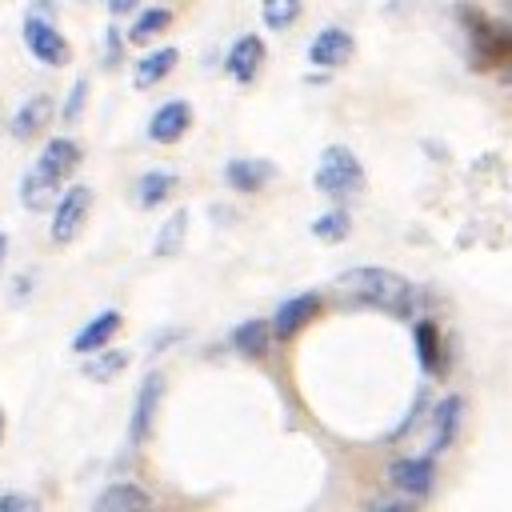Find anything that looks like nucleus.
<instances>
[{"label": "nucleus", "mask_w": 512, "mask_h": 512, "mask_svg": "<svg viewBox=\"0 0 512 512\" xmlns=\"http://www.w3.org/2000/svg\"><path fill=\"white\" fill-rule=\"evenodd\" d=\"M336 296L344 304L376 308V312H388L400 320L416 312V288L392 268H348L336 276Z\"/></svg>", "instance_id": "1"}, {"label": "nucleus", "mask_w": 512, "mask_h": 512, "mask_svg": "<svg viewBox=\"0 0 512 512\" xmlns=\"http://www.w3.org/2000/svg\"><path fill=\"white\" fill-rule=\"evenodd\" d=\"M316 188L332 200H344V196H356L364 188V168L356 160L352 148L344 144H328L320 152V164H316Z\"/></svg>", "instance_id": "2"}, {"label": "nucleus", "mask_w": 512, "mask_h": 512, "mask_svg": "<svg viewBox=\"0 0 512 512\" xmlns=\"http://www.w3.org/2000/svg\"><path fill=\"white\" fill-rule=\"evenodd\" d=\"M88 208H92V188H88V184L64 188L60 200H56V212H52V240H56V244L76 240V232H80L84 220H88Z\"/></svg>", "instance_id": "3"}, {"label": "nucleus", "mask_w": 512, "mask_h": 512, "mask_svg": "<svg viewBox=\"0 0 512 512\" xmlns=\"http://www.w3.org/2000/svg\"><path fill=\"white\" fill-rule=\"evenodd\" d=\"M464 20H472V56H476V68L488 72V68H500L512 60V28H492L484 24L476 12H464Z\"/></svg>", "instance_id": "4"}, {"label": "nucleus", "mask_w": 512, "mask_h": 512, "mask_svg": "<svg viewBox=\"0 0 512 512\" xmlns=\"http://www.w3.org/2000/svg\"><path fill=\"white\" fill-rule=\"evenodd\" d=\"M24 44H28V52H32L40 64H48V68H60V64L72 60L68 40H64L48 20H40V16H28V20H24Z\"/></svg>", "instance_id": "5"}, {"label": "nucleus", "mask_w": 512, "mask_h": 512, "mask_svg": "<svg viewBox=\"0 0 512 512\" xmlns=\"http://www.w3.org/2000/svg\"><path fill=\"white\" fill-rule=\"evenodd\" d=\"M160 400H164V376L160 372H148L140 392H136V404H132V416H128V440L132 444H144L148 432H152V420L160 412Z\"/></svg>", "instance_id": "6"}, {"label": "nucleus", "mask_w": 512, "mask_h": 512, "mask_svg": "<svg viewBox=\"0 0 512 512\" xmlns=\"http://www.w3.org/2000/svg\"><path fill=\"white\" fill-rule=\"evenodd\" d=\"M388 480L404 496H428L432 480H436V464H432V456H400L388 464Z\"/></svg>", "instance_id": "7"}, {"label": "nucleus", "mask_w": 512, "mask_h": 512, "mask_svg": "<svg viewBox=\"0 0 512 512\" xmlns=\"http://www.w3.org/2000/svg\"><path fill=\"white\" fill-rule=\"evenodd\" d=\"M352 52H356L352 32H344V28H324V32H316L312 44H308V64H316V68H340V64L352 60Z\"/></svg>", "instance_id": "8"}, {"label": "nucleus", "mask_w": 512, "mask_h": 512, "mask_svg": "<svg viewBox=\"0 0 512 512\" xmlns=\"http://www.w3.org/2000/svg\"><path fill=\"white\" fill-rule=\"evenodd\" d=\"M188 128H192V108H188V100H168V104H160V108L152 112V120H148V140H156V144H176Z\"/></svg>", "instance_id": "9"}, {"label": "nucleus", "mask_w": 512, "mask_h": 512, "mask_svg": "<svg viewBox=\"0 0 512 512\" xmlns=\"http://www.w3.org/2000/svg\"><path fill=\"white\" fill-rule=\"evenodd\" d=\"M316 312H320V296H316V292H300V296L284 300V304L276 308V316H272V336H280V340L296 336Z\"/></svg>", "instance_id": "10"}, {"label": "nucleus", "mask_w": 512, "mask_h": 512, "mask_svg": "<svg viewBox=\"0 0 512 512\" xmlns=\"http://www.w3.org/2000/svg\"><path fill=\"white\" fill-rule=\"evenodd\" d=\"M260 64H264V40L260 36H240L228 48V60H224V68H228V76L236 84H252L256 72H260Z\"/></svg>", "instance_id": "11"}, {"label": "nucleus", "mask_w": 512, "mask_h": 512, "mask_svg": "<svg viewBox=\"0 0 512 512\" xmlns=\"http://www.w3.org/2000/svg\"><path fill=\"white\" fill-rule=\"evenodd\" d=\"M52 112H56V104H52L48 92L28 96V100L16 108V116H12V136H16V140H32V136H40V132L48 128Z\"/></svg>", "instance_id": "12"}, {"label": "nucleus", "mask_w": 512, "mask_h": 512, "mask_svg": "<svg viewBox=\"0 0 512 512\" xmlns=\"http://www.w3.org/2000/svg\"><path fill=\"white\" fill-rule=\"evenodd\" d=\"M460 420H464V400L452 392V396H444V400L432 408V432H428V448H432V452H444V448L456 440Z\"/></svg>", "instance_id": "13"}, {"label": "nucleus", "mask_w": 512, "mask_h": 512, "mask_svg": "<svg viewBox=\"0 0 512 512\" xmlns=\"http://www.w3.org/2000/svg\"><path fill=\"white\" fill-rule=\"evenodd\" d=\"M116 332H120V312H116V308H104V312H96V316L72 336V352L92 356V352H100Z\"/></svg>", "instance_id": "14"}, {"label": "nucleus", "mask_w": 512, "mask_h": 512, "mask_svg": "<svg viewBox=\"0 0 512 512\" xmlns=\"http://www.w3.org/2000/svg\"><path fill=\"white\" fill-rule=\"evenodd\" d=\"M92 512H152V496L140 484H108L92 500Z\"/></svg>", "instance_id": "15"}, {"label": "nucleus", "mask_w": 512, "mask_h": 512, "mask_svg": "<svg viewBox=\"0 0 512 512\" xmlns=\"http://www.w3.org/2000/svg\"><path fill=\"white\" fill-rule=\"evenodd\" d=\"M272 176H276V168L268 160H244V156H236V160L224 164V180H228L232 192H260Z\"/></svg>", "instance_id": "16"}, {"label": "nucleus", "mask_w": 512, "mask_h": 512, "mask_svg": "<svg viewBox=\"0 0 512 512\" xmlns=\"http://www.w3.org/2000/svg\"><path fill=\"white\" fill-rule=\"evenodd\" d=\"M76 164H80V144H76V140H68V136L48 140V144H44V152H40V160H36V168H40V172H48L52 180L72 176V172H76Z\"/></svg>", "instance_id": "17"}, {"label": "nucleus", "mask_w": 512, "mask_h": 512, "mask_svg": "<svg viewBox=\"0 0 512 512\" xmlns=\"http://www.w3.org/2000/svg\"><path fill=\"white\" fill-rule=\"evenodd\" d=\"M56 188H60V180H52V176L40 172V168H28V172L20 176V204H24L28 212H44V208H52V204L60 200Z\"/></svg>", "instance_id": "18"}, {"label": "nucleus", "mask_w": 512, "mask_h": 512, "mask_svg": "<svg viewBox=\"0 0 512 512\" xmlns=\"http://www.w3.org/2000/svg\"><path fill=\"white\" fill-rule=\"evenodd\" d=\"M268 340H272V324L268 320H240L232 328V348L248 360H260L268 352Z\"/></svg>", "instance_id": "19"}, {"label": "nucleus", "mask_w": 512, "mask_h": 512, "mask_svg": "<svg viewBox=\"0 0 512 512\" xmlns=\"http://www.w3.org/2000/svg\"><path fill=\"white\" fill-rule=\"evenodd\" d=\"M176 60H180L176 48H156V52H148V56L132 68V84H136V88H152V84H160V80L176 68Z\"/></svg>", "instance_id": "20"}, {"label": "nucleus", "mask_w": 512, "mask_h": 512, "mask_svg": "<svg viewBox=\"0 0 512 512\" xmlns=\"http://www.w3.org/2000/svg\"><path fill=\"white\" fill-rule=\"evenodd\" d=\"M172 192H176V172H168V168H152V172H144V176L136 180V204H140V208H156V204H164Z\"/></svg>", "instance_id": "21"}, {"label": "nucleus", "mask_w": 512, "mask_h": 512, "mask_svg": "<svg viewBox=\"0 0 512 512\" xmlns=\"http://www.w3.org/2000/svg\"><path fill=\"white\" fill-rule=\"evenodd\" d=\"M184 236H188V212L176 208V212L160 224V232H156V244H152L156 256H160V260H172V256L184 248Z\"/></svg>", "instance_id": "22"}, {"label": "nucleus", "mask_w": 512, "mask_h": 512, "mask_svg": "<svg viewBox=\"0 0 512 512\" xmlns=\"http://www.w3.org/2000/svg\"><path fill=\"white\" fill-rule=\"evenodd\" d=\"M128 352L124 348H116V352H92V356H84V376L88 380H96V384H108V380H116L124 368H128Z\"/></svg>", "instance_id": "23"}, {"label": "nucleus", "mask_w": 512, "mask_h": 512, "mask_svg": "<svg viewBox=\"0 0 512 512\" xmlns=\"http://www.w3.org/2000/svg\"><path fill=\"white\" fill-rule=\"evenodd\" d=\"M416 356H420V368H424V372H444L440 332H436L432 320H420V324H416Z\"/></svg>", "instance_id": "24"}, {"label": "nucleus", "mask_w": 512, "mask_h": 512, "mask_svg": "<svg viewBox=\"0 0 512 512\" xmlns=\"http://www.w3.org/2000/svg\"><path fill=\"white\" fill-rule=\"evenodd\" d=\"M168 24H172V12H168V8H148V12H140L136 24L128 28V40H132V44H148V40H156Z\"/></svg>", "instance_id": "25"}, {"label": "nucleus", "mask_w": 512, "mask_h": 512, "mask_svg": "<svg viewBox=\"0 0 512 512\" xmlns=\"http://www.w3.org/2000/svg\"><path fill=\"white\" fill-rule=\"evenodd\" d=\"M260 20L272 32H284L300 20V0H260Z\"/></svg>", "instance_id": "26"}, {"label": "nucleus", "mask_w": 512, "mask_h": 512, "mask_svg": "<svg viewBox=\"0 0 512 512\" xmlns=\"http://www.w3.org/2000/svg\"><path fill=\"white\" fill-rule=\"evenodd\" d=\"M348 232H352V216L340 212V208H332V212H324V216L312 220V236L324 240V244H336V240H344Z\"/></svg>", "instance_id": "27"}, {"label": "nucleus", "mask_w": 512, "mask_h": 512, "mask_svg": "<svg viewBox=\"0 0 512 512\" xmlns=\"http://www.w3.org/2000/svg\"><path fill=\"white\" fill-rule=\"evenodd\" d=\"M84 100H88V80H76V84H72V92H68V104L60 108L64 124H76V120H80V112H84Z\"/></svg>", "instance_id": "28"}, {"label": "nucleus", "mask_w": 512, "mask_h": 512, "mask_svg": "<svg viewBox=\"0 0 512 512\" xmlns=\"http://www.w3.org/2000/svg\"><path fill=\"white\" fill-rule=\"evenodd\" d=\"M0 512H36V500L24 492H4L0 496Z\"/></svg>", "instance_id": "29"}, {"label": "nucleus", "mask_w": 512, "mask_h": 512, "mask_svg": "<svg viewBox=\"0 0 512 512\" xmlns=\"http://www.w3.org/2000/svg\"><path fill=\"white\" fill-rule=\"evenodd\" d=\"M364 512H412L404 500H372Z\"/></svg>", "instance_id": "30"}, {"label": "nucleus", "mask_w": 512, "mask_h": 512, "mask_svg": "<svg viewBox=\"0 0 512 512\" xmlns=\"http://www.w3.org/2000/svg\"><path fill=\"white\" fill-rule=\"evenodd\" d=\"M136 4L140 0H108V12L112 16H128V12H136Z\"/></svg>", "instance_id": "31"}, {"label": "nucleus", "mask_w": 512, "mask_h": 512, "mask_svg": "<svg viewBox=\"0 0 512 512\" xmlns=\"http://www.w3.org/2000/svg\"><path fill=\"white\" fill-rule=\"evenodd\" d=\"M4 256H8V232H0V268H4Z\"/></svg>", "instance_id": "32"}, {"label": "nucleus", "mask_w": 512, "mask_h": 512, "mask_svg": "<svg viewBox=\"0 0 512 512\" xmlns=\"http://www.w3.org/2000/svg\"><path fill=\"white\" fill-rule=\"evenodd\" d=\"M504 80H512V60H508V68H504Z\"/></svg>", "instance_id": "33"}, {"label": "nucleus", "mask_w": 512, "mask_h": 512, "mask_svg": "<svg viewBox=\"0 0 512 512\" xmlns=\"http://www.w3.org/2000/svg\"><path fill=\"white\" fill-rule=\"evenodd\" d=\"M0 436H4V412H0Z\"/></svg>", "instance_id": "34"}]
</instances>
